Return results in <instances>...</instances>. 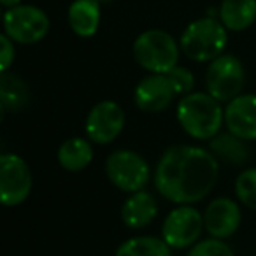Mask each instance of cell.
<instances>
[{"mask_svg":"<svg viewBox=\"0 0 256 256\" xmlns=\"http://www.w3.org/2000/svg\"><path fill=\"white\" fill-rule=\"evenodd\" d=\"M218 158L204 148L178 144L162 154L154 168V188L178 206L204 200L218 181Z\"/></svg>","mask_w":256,"mask_h":256,"instance_id":"1","label":"cell"},{"mask_svg":"<svg viewBox=\"0 0 256 256\" xmlns=\"http://www.w3.org/2000/svg\"><path fill=\"white\" fill-rule=\"evenodd\" d=\"M178 121L190 137L210 140L221 132L224 110L221 102L209 93L192 92L178 104Z\"/></svg>","mask_w":256,"mask_h":256,"instance_id":"2","label":"cell"},{"mask_svg":"<svg viewBox=\"0 0 256 256\" xmlns=\"http://www.w3.org/2000/svg\"><path fill=\"white\" fill-rule=\"evenodd\" d=\"M226 26L220 20L207 16L192 22L184 28L179 40L181 51L193 62H212L221 56L226 48Z\"/></svg>","mask_w":256,"mask_h":256,"instance_id":"3","label":"cell"},{"mask_svg":"<svg viewBox=\"0 0 256 256\" xmlns=\"http://www.w3.org/2000/svg\"><path fill=\"white\" fill-rule=\"evenodd\" d=\"M181 46L164 30H146L134 42V58L151 74H167L178 67Z\"/></svg>","mask_w":256,"mask_h":256,"instance_id":"4","label":"cell"},{"mask_svg":"<svg viewBox=\"0 0 256 256\" xmlns=\"http://www.w3.org/2000/svg\"><path fill=\"white\" fill-rule=\"evenodd\" d=\"M106 176L118 190L136 193L146 188L151 178V168L139 153L130 150H118L106 160Z\"/></svg>","mask_w":256,"mask_h":256,"instance_id":"5","label":"cell"},{"mask_svg":"<svg viewBox=\"0 0 256 256\" xmlns=\"http://www.w3.org/2000/svg\"><path fill=\"white\" fill-rule=\"evenodd\" d=\"M246 82L242 62L234 54H221L209 64L206 72L207 93L220 102H232L240 95Z\"/></svg>","mask_w":256,"mask_h":256,"instance_id":"6","label":"cell"},{"mask_svg":"<svg viewBox=\"0 0 256 256\" xmlns=\"http://www.w3.org/2000/svg\"><path fill=\"white\" fill-rule=\"evenodd\" d=\"M50 32V18L36 6H16L4 12V34L18 44H36Z\"/></svg>","mask_w":256,"mask_h":256,"instance_id":"7","label":"cell"},{"mask_svg":"<svg viewBox=\"0 0 256 256\" xmlns=\"http://www.w3.org/2000/svg\"><path fill=\"white\" fill-rule=\"evenodd\" d=\"M32 192V172L22 156L4 153L0 156V200L4 207L22 206Z\"/></svg>","mask_w":256,"mask_h":256,"instance_id":"8","label":"cell"},{"mask_svg":"<svg viewBox=\"0 0 256 256\" xmlns=\"http://www.w3.org/2000/svg\"><path fill=\"white\" fill-rule=\"evenodd\" d=\"M204 214L192 206H179L168 212L162 226V238L172 249L193 248L202 234Z\"/></svg>","mask_w":256,"mask_h":256,"instance_id":"9","label":"cell"},{"mask_svg":"<svg viewBox=\"0 0 256 256\" xmlns=\"http://www.w3.org/2000/svg\"><path fill=\"white\" fill-rule=\"evenodd\" d=\"M124 128V110L114 100H102L88 112L84 123L86 136L95 144H110Z\"/></svg>","mask_w":256,"mask_h":256,"instance_id":"10","label":"cell"},{"mask_svg":"<svg viewBox=\"0 0 256 256\" xmlns=\"http://www.w3.org/2000/svg\"><path fill=\"white\" fill-rule=\"evenodd\" d=\"M176 95V88L167 74H151L136 86L134 100L144 112H160L170 106Z\"/></svg>","mask_w":256,"mask_h":256,"instance_id":"11","label":"cell"},{"mask_svg":"<svg viewBox=\"0 0 256 256\" xmlns=\"http://www.w3.org/2000/svg\"><path fill=\"white\" fill-rule=\"evenodd\" d=\"M240 207L232 198H216L206 207L204 224L214 238H228L240 226Z\"/></svg>","mask_w":256,"mask_h":256,"instance_id":"12","label":"cell"},{"mask_svg":"<svg viewBox=\"0 0 256 256\" xmlns=\"http://www.w3.org/2000/svg\"><path fill=\"white\" fill-rule=\"evenodd\" d=\"M226 130L244 140H256V95H238L224 109Z\"/></svg>","mask_w":256,"mask_h":256,"instance_id":"13","label":"cell"},{"mask_svg":"<svg viewBox=\"0 0 256 256\" xmlns=\"http://www.w3.org/2000/svg\"><path fill=\"white\" fill-rule=\"evenodd\" d=\"M158 214V206L150 192H136L124 200L121 207V221L132 230H140L153 223Z\"/></svg>","mask_w":256,"mask_h":256,"instance_id":"14","label":"cell"},{"mask_svg":"<svg viewBox=\"0 0 256 256\" xmlns=\"http://www.w3.org/2000/svg\"><path fill=\"white\" fill-rule=\"evenodd\" d=\"M68 25L78 37H93L100 25L98 0H74L68 8Z\"/></svg>","mask_w":256,"mask_h":256,"instance_id":"15","label":"cell"},{"mask_svg":"<svg viewBox=\"0 0 256 256\" xmlns=\"http://www.w3.org/2000/svg\"><path fill=\"white\" fill-rule=\"evenodd\" d=\"M218 20L232 32H242L256 22V0H223Z\"/></svg>","mask_w":256,"mask_h":256,"instance_id":"16","label":"cell"},{"mask_svg":"<svg viewBox=\"0 0 256 256\" xmlns=\"http://www.w3.org/2000/svg\"><path fill=\"white\" fill-rule=\"evenodd\" d=\"M210 153L220 160H223L224 164L242 165L248 162L251 151H249L244 139L234 136L232 132H220L216 137L210 139Z\"/></svg>","mask_w":256,"mask_h":256,"instance_id":"17","label":"cell"},{"mask_svg":"<svg viewBox=\"0 0 256 256\" xmlns=\"http://www.w3.org/2000/svg\"><path fill=\"white\" fill-rule=\"evenodd\" d=\"M58 164L68 172L84 170L93 160V148L90 140L81 137H72L65 140L58 150Z\"/></svg>","mask_w":256,"mask_h":256,"instance_id":"18","label":"cell"},{"mask_svg":"<svg viewBox=\"0 0 256 256\" xmlns=\"http://www.w3.org/2000/svg\"><path fill=\"white\" fill-rule=\"evenodd\" d=\"M170 249L164 238L140 235L121 242L114 256H172Z\"/></svg>","mask_w":256,"mask_h":256,"instance_id":"19","label":"cell"},{"mask_svg":"<svg viewBox=\"0 0 256 256\" xmlns=\"http://www.w3.org/2000/svg\"><path fill=\"white\" fill-rule=\"evenodd\" d=\"M28 86L22 78L11 72H2L0 78V100L4 110H20L28 104Z\"/></svg>","mask_w":256,"mask_h":256,"instance_id":"20","label":"cell"},{"mask_svg":"<svg viewBox=\"0 0 256 256\" xmlns=\"http://www.w3.org/2000/svg\"><path fill=\"white\" fill-rule=\"evenodd\" d=\"M235 195L246 207L256 210V167L238 176L235 181Z\"/></svg>","mask_w":256,"mask_h":256,"instance_id":"21","label":"cell"},{"mask_svg":"<svg viewBox=\"0 0 256 256\" xmlns=\"http://www.w3.org/2000/svg\"><path fill=\"white\" fill-rule=\"evenodd\" d=\"M186 256H235L230 246L224 244L221 238H207L195 244Z\"/></svg>","mask_w":256,"mask_h":256,"instance_id":"22","label":"cell"},{"mask_svg":"<svg viewBox=\"0 0 256 256\" xmlns=\"http://www.w3.org/2000/svg\"><path fill=\"white\" fill-rule=\"evenodd\" d=\"M168 79L172 81V84H174L176 88V93L178 95H188V93H192L193 86H195V78H193L192 70L186 67H174L170 72H167Z\"/></svg>","mask_w":256,"mask_h":256,"instance_id":"23","label":"cell"},{"mask_svg":"<svg viewBox=\"0 0 256 256\" xmlns=\"http://www.w3.org/2000/svg\"><path fill=\"white\" fill-rule=\"evenodd\" d=\"M0 46H2V53H0V70L8 72L16 56L14 40L6 36V34H2V36H0Z\"/></svg>","mask_w":256,"mask_h":256,"instance_id":"24","label":"cell"},{"mask_svg":"<svg viewBox=\"0 0 256 256\" xmlns=\"http://www.w3.org/2000/svg\"><path fill=\"white\" fill-rule=\"evenodd\" d=\"M20 2H22V0H0V4L4 6L6 9L16 8V6H20Z\"/></svg>","mask_w":256,"mask_h":256,"instance_id":"25","label":"cell"},{"mask_svg":"<svg viewBox=\"0 0 256 256\" xmlns=\"http://www.w3.org/2000/svg\"><path fill=\"white\" fill-rule=\"evenodd\" d=\"M100 4H109V2H114V0H98Z\"/></svg>","mask_w":256,"mask_h":256,"instance_id":"26","label":"cell"}]
</instances>
